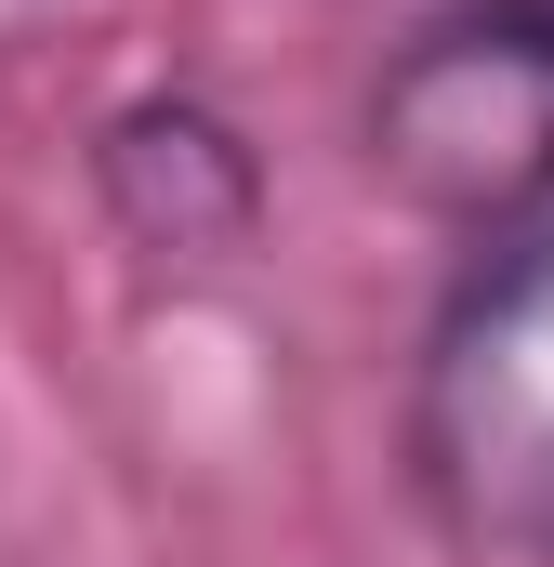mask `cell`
<instances>
[{
    "mask_svg": "<svg viewBox=\"0 0 554 567\" xmlns=\"http://www.w3.org/2000/svg\"><path fill=\"white\" fill-rule=\"evenodd\" d=\"M410 488L475 567H554V225L489 238L410 370Z\"/></svg>",
    "mask_w": 554,
    "mask_h": 567,
    "instance_id": "obj_1",
    "label": "cell"
},
{
    "mask_svg": "<svg viewBox=\"0 0 554 567\" xmlns=\"http://www.w3.org/2000/svg\"><path fill=\"white\" fill-rule=\"evenodd\" d=\"M357 158L449 238H529L554 212V0H435L370 66Z\"/></svg>",
    "mask_w": 554,
    "mask_h": 567,
    "instance_id": "obj_2",
    "label": "cell"
},
{
    "mask_svg": "<svg viewBox=\"0 0 554 567\" xmlns=\"http://www.w3.org/2000/svg\"><path fill=\"white\" fill-rule=\"evenodd\" d=\"M93 198H106V225L145 265L212 278V265H238L265 238V145L238 133L212 93H133L93 133Z\"/></svg>",
    "mask_w": 554,
    "mask_h": 567,
    "instance_id": "obj_3",
    "label": "cell"
}]
</instances>
